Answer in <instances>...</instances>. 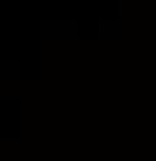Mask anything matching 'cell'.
<instances>
[{
	"label": "cell",
	"instance_id": "obj_1",
	"mask_svg": "<svg viewBox=\"0 0 156 161\" xmlns=\"http://www.w3.org/2000/svg\"><path fill=\"white\" fill-rule=\"evenodd\" d=\"M79 35V22L77 20H42L40 22V37L42 40H70Z\"/></svg>",
	"mask_w": 156,
	"mask_h": 161
},
{
	"label": "cell",
	"instance_id": "obj_2",
	"mask_svg": "<svg viewBox=\"0 0 156 161\" xmlns=\"http://www.w3.org/2000/svg\"><path fill=\"white\" fill-rule=\"evenodd\" d=\"M99 37L102 40H117L119 37V22L117 20H99Z\"/></svg>",
	"mask_w": 156,
	"mask_h": 161
},
{
	"label": "cell",
	"instance_id": "obj_3",
	"mask_svg": "<svg viewBox=\"0 0 156 161\" xmlns=\"http://www.w3.org/2000/svg\"><path fill=\"white\" fill-rule=\"evenodd\" d=\"M0 77L3 80H15V77H20V62L18 60H3L0 62Z\"/></svg>",
	"mask_w": 156,
	"mask_h": 161
}]
</instances>
